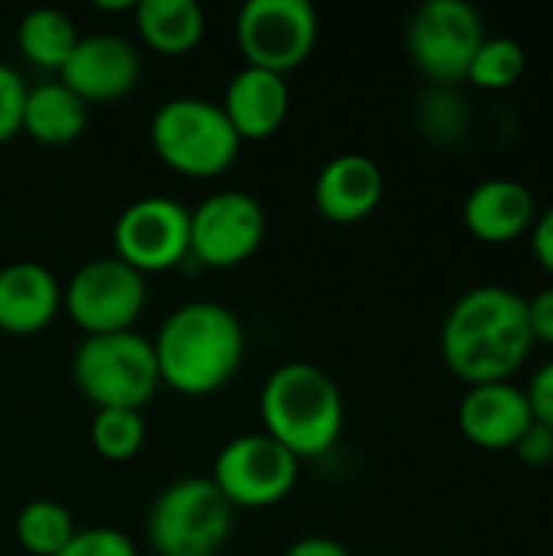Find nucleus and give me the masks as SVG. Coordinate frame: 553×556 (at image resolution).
<instances>
[{"label":"nucleus","instance_id":"obj_31","mask_svg":"<svg viewBox=\"0 0 553 556\" xmlns=\"http://www.w3.org/2000/svg\"><path fill=\"white\" fill-rule=\"evenodd\" d=\"M528 238H531V251H535V261L548 270L553 277V205L548 208H541L538 212V218H535V225H531V231H528Z\"/></svg>","mask_w":553,"mask_h":556},{"label":"nucleus","instance_id":"obj_22","mask_svg":"<svg viewBox=\"0 0 553 556\" xmlns=\"http://www.w3.org/2000/svg\"><path fill=\"white\" fill-rule=\"evenodd\" d=\"M75 531L72 511L52 498H33L16 515V544L29 556H59Z\"/></svg>","mask_w":553,"mask_h":556},{"label":"nucleus","instance_id":"obj_5","mask_svg":"<svg viewBox=\"0 0 553 556\" xmlns=\"http://www.w3.org/2000/svg\"><path fill=\"white\" fill-rule=\"evenodd\" d=\"M72 378L98 410H140L163 388L153 342L134 329L85 336L72 358Z\"/></svg>","mask_w":553,"mask_h":556},{"label":"nucleus","instance_id":"obj_8","mask_svg":"<svg viewBox=\"0 0 553 556\" xmlns=\"http://www.w3.org/2000/svg\"><path fill=\"white\" fill-rule=\"evenodd\" d=\"M486 39L482 16L466 0H427L411 13L407 52L433 88L466 81V72Z\"/></svg>","mask_w":553,"mask_h":556},{"label":"nucleus","instance_id":"obj_26","mask_svg":"<svg viewBox=\"0 0 553 556\" xmlns=\"http://www.w3.org/2000/svg\"><path fill=\"white\" fill-rule=\"evenodd\" d=\"M59 556H140L134 541L117 528H81Z\"/></svg>","mask_w":553,"mask_h":556},{"label":"nucleus","instance_id":"obj_3","mask_svg":"<svg viewBox=\"0 0 553 556\" xmlns=\"http://www.w3.org/2000/svg\"><path fill=\"white\" fill-rule=\"evenodd\" d=\"M261 424L274 443L297 459L326 456L345 427V401L339 384L313 362H287L274 368L261 388Z\"/></svg>","mask_w":553,"mask_h":556},{"label":"nucleus","instance_id":"obj_32","mask_svg":"<svg viewBox=\"0 0 553 556\" xmlns=\"http://www.w3.org/2000/svg\"><path fill=\"white\" fill-rule=\"evenodd\" d=\"M284 556H352L349 547H342L336 538H323V534H310V538H300L287 547Z\"/></svg>","mask_w":553,"mask_h":556},{"label":"nucleus","instance_id":"obj_6","mask_svg":"<svg viewBox=\"0 0 553 556\" xmlns=\"http://www.w3.org/2000/svg\"><path fill=\"white\" fill-rule=\"evenodd\" d=\"M231 518L235 508L209 476H186L156 495L147 515V541L160 556H218Z\"/></svg>","mask_w":553,"mask_h":556},{"label":"nucleus","instance_id":"obj_4","mask_svg":"<svg viewBox=\"0 0 553 556\" xmlns=\"http://www.w3.org/2000/svg\"><path fill=\"white\" fill-rule=\"evenodd\" d=\"M150 147L173 173L189 179H215L235 166L241 137L231 130L215 101L179 94L153 111Z\"/></svg>","mask_w":553,"mask_h":556},{"label":"nucleus","instance_id":"obj_19","mask_svg":"<svg viewBox=\"0 0 553 556\" xmlns=\"http://www.w3.org/2000/svg\"><path fill=\"white\" fill-rule=\"evenodd\" d=\"M88 130V104L62 81H39L26 88L20 134L42 147L75 143Z\"/></svg>","mask_w":553,"mask_h":556},{"label":"nucleus","instance_id":"obj_23","mask_svg":"<svg viewBox=\"0 0 553 556\" xmlns=\"http://www.w3.org/2000/svg\"><path fill=\"white\" fill-rule=\"evenodd\" d=\"M525 68H528V55L518 39L486 36L466 72V81H473L482 91H508L521 81Z\"/></svg>","mask_w":553,"mask_h":556},{"label":"nucleus","instance_id":"obj_2","mask_svg":"<svg viewBox=\"0 0 553 556\" xmlns=\"http://www.w3.org/2000/svg\"><path fill=\"white\" fill-rule=\"evenodd\" d=\"M150 342L160 384L183 397H209L222 391L244 362V326L238 313L215 300L176 306Z\"/></svg>","mask_w":553,"mask_h":556},{"label":"nucleus","instance_id":"obj_24","mask_svg":"<svg viewBox=\"0 0 553 556\" xmlns=\"http://www.w3.org/2000/svg\"><path fill=\"white\" fill-rule=\"evenodd\" d=\"M147 443V424L140 410H95L91 420V446L108 463L134 459Z\"/></svg>","mask_w":553,"mask_h":556},{"label":"nucleus","instance_id":"obj_30","mask_svg":"<svg viewBox=\"0 0 553 556\" xmlns=\"http://www.w3.org/2000/svg\"><path fill=\"white\" fill-rule=\"evenodd\" d=\"M528 323L535 345L544 342L553 349V287H544L541 293L528 296Z\"/></svg>","mask_w":553,"mask_h":556},{"label":"nucleus","instance_id":"obj_12","mask_svg":"<svg viewBox=\"0 0 553 556\" xmlns=\"http://www.w3.org/2000/svg\"><path fill=\"white\" fill-rule=\"evenodd\" d=\"M114 257L137 274H163L189 261V208L169 195H143L114 222Z\"/></svg>","mask_w":553,"mask_h":556},{"label":"nucleus","instance_id":"obj_17","mask_svg":"<svg viewBox=\"0 0 553 556\" xmlns=\"http://www.w3.org/2000/svg\"><path fill=\"white\" fill-rule=\"evenodd\" d=\"M62 313V283L39 261L0 267V332L26 339Z\"/></svg>","mask_w":553,"mask_h":556},{"label":"nucleus","instance_id":"obj_11","mask_svg":"<svg viewBox=\"0 0 553 556\" xmlns=\"http://www.w3.org/2000/svg\"><path fill=\"white\" fill-rule=\"evenodd\" d=\"M264 238V205L248 192L222 189L189 208V257L209 270H231L251 261Z\"/></svg>","mask_w":553,"mask_h":556},{"label":"nucleus","instance_id":"obj_7","mask_svg":"<svg viewBox=\"0 0 553 556\" xmlns=\"http://www.w3.org/2000/svg\"><path fill=\"white\" fill-rule=\"evenodd\" d=\"M147 309V277L117 261L91 257L62 283V313L85 336L130 332Z\"/></svg>","mask_w":553,"mask_h":556},{"label":"nucleus","instance_id":"obj_25","mask_svg":"<svg viewBox=\"0 0 553 556\" xmlns=\"http://www.w3.org/2000/svg\"><path fill=\"white\" fill-rule=\"evenodd\" d=\"M420 127L437 140H453L466 130V101L450 88H433L420 98Z\"/></svg>","mask_w":553,"mask_h":556},{"label":"nucleus","instance_id":"obj_1","mask_svg":"<svg viewBox=\"0 0 553 556\" xmlns=\"http://www.w3.org/2000/svg\"><path fill=\"white\" fill-rule=\"evenodd\" d=\"M531 349L528 296L502 283L469 287L447 309L440 352L466 388L512 381L531 358Z\"/></svg>","mask_w":553,"mask_h":556},{"label":"nucleus","instance_id":"obj_10","mask_svg":"<svg viewBox=\"0 0 553 556\" xmlns=\"http://www.w3.org/2000/svg\"><path fill=\"white\" fill-rule=\"evenodd\" d=\"M209 479L231 508L257 511L280 505L297 489L300 459L267 433H241L218 450Z\"/></svg>","mask_w":553,"mask_h":556},{"label":"nucleus","instance_id":"obj_9","mask_svg":"<svg viewBox=\"0 0 553 556\" xmlns=\"http://www.w3.org/2000/svg\"><path fill=\"white\" fill-rule=\"evenodd\" d=\"M235 39L244 65L287 78L313 55L319 16L306 0H248L235 16Z\"/></svg>","mask_w":553,"mask_h":556},{"label":"nucleus","instance_id":"obj_21","mask_svg":"<svg viewBox=\"0 0 553 556\" xmlns=\"http://www.w3.org/2000/svg\"><path fill=\"white\" fill-rule=\"evenodd\" d=\"M78 39L81 36H78L75 23L55 7H36V10L23 13L20 26H16V46H20L23 59L33 62L36 68H49V72H62L68 55L75 52Z\"/></svg>","mask_w":553,"mask_h":556},{"label":"nucleus","instance_id":"obj_27","mask_svg":"<svg viewBox=\"0 0 553 556\" xmlns=\"http://www.w3.org/2000/svg\"><path fill=\"white\" fill-rule=\"evenodd\" d=\"M23 101H26V81L23 75L0 62V143L13 140L23 124Z\"/></svg>","mask_w":553,"mask_h":556},{"label":"nucleus","instance_id":"obj_29","mask_svg":"<svg viewBox=\"0 0 553 556\" xmlns=\"http://www.w3.org/2000/svg\"><path fill=\"white\" fill-rule=\"evenodd\" d=\"M525 394H528V401H531L535 420L544 424L548 430H553V358L551 362H544V365L535 371V378H531V384L525 388Z\"/></svg>","mask_w":553,"mask_h":556},{"label":"nucleus","instance_id":"obj_13","mask_svg":"<svg viewBox=\"0 0 553 556\" xmlns=\"http://www.w3.org/2000/svg\"><path fill=\"white\" fill-rule=\"evenodd\" d=\"M59 81L68 85L88 108L111 104L127 98L140 81V55L137 49L114 33L81 36L75 52L59 72Z\"/></svg>","mask_w":553,"mask_h":556},{"label":"nucleus","instance_id":"obj_14","mask_svg":"<svg viewBox=\"0 0 553 556\" xmlns=\"http://www.w3.org/2000/svg\"><path fill=\"white\" fill-rule=\"evenodd\" d=\"M456 420L463 437L476 450L505 453L518 446V440L535 424V414L525 388H518L515 381H495V384L466 388Z\"/></svg>","mask_w":553,"mask_h":556},{"label":"nucleus","instance_id":"obj_28","mask_svg":"<svg viewBox=\"0 0 553 556\" xmlns=\"http://www.w3.org/2000/svg\"><path fill=\"white\" fill-rule=\"evenodd\" d=\"M515 456H518L525 466H531V469H548L553 463V430H548L544 424L535 420V424L528 427V433L518 440Z\"/></svg>","mask_w":553,"mask_h":556},{"label":"nucleus","instance_id":"obj_20","mask_svg":"<svg viewBox=\"0 0 553 556\" xmlns=\"http://www.w3.org/2000/svg\"><path fill=\"white\" fill-rule=\"evenodd\" d=\"M134 23L143 46L169 59L189 55L205 33V13L196 0H137Z\"/></svg>","mask_w":553,"mask_h":556},{"label":"nucleus","instance_id":"obj_15","mask_svg":"<svg viewBox=\"0 0 553 556\" xmlns=\"http://www.w3.org/2000/svg\"><path fill=\"white\" fill-rule=\"evenodd\" d=\"M381 199H385V173L365 153L332 156L313 182L316 212L336 225L365 222L381 205Z\"/></svg>","mask_w":553,"mask_h":556},{"label":"nucleus","instance_id":"obj_18","mask_svg":"<svg viewBox=\"0 0 553 556\" xmlns=\"http://www.w3.org/2000/svg\"><path fill=\"white\" fill-rule=\"evenodd\" d=\"M231 124V130L244 140H267L274 137L287 114H290V85L284 75L264 72V68H238L228 85L225 98L218 104Z\"/></svg>","mask_w":553,"mask_h":556},{"label":"nucleus","instance_id":"obj_16","mask_svg":"<svg viewBox=\"0 0 553 556\" xmlns=\"http://www.w3.org/2000/svg\"><path fill=\"white\" fill-rule=\"evenodd\" d=\"M535 218V192L512 176L482 179L463 202V225L482 244H512L531 231Z\"/></svg>","mask_w":553,"mask_h":556}]
</instances>
